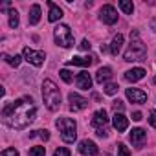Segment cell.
Listing matches in <instances>:
<instances>
[{"instance_id":"6da1fadb","label":"cell","mask_w":156,"mask_h":156,"mask_svg":"<svg viewBox=\"0 0 156 156\" xmlns=\"http://www.w3.org/2000/svg\"><path fill=\"white\" fill-rule=\"evenodd\" d=\"M35 116H37V108H35L31 98L17 99L13 103H8L2 108L4 123L9 125L11 129H17V130H22V129L30 127L33 123Z\"/></svg>"},{"instance_id":"7a4b0ae2","label":"cell","mask_w":156,"mask_h":156,"mask_svg":"<svg viewBox=\"0 0 156 156\" xmlns=\"http://www.w3.org/2000/svg\"><path fill=\"white\" fill-rule=\"evenodd\" d=\"M42 99H44V105L48 107V110H51V112L59 110V107H61V90L51 79H44V83H42Z\"/></svg>"},{"instance_id":"3957f363","label":"cell","mask_w":156,"mask_h":156,"mask_svg":"<svg viewBox=\"0 0 156 156\" xmlns=\"http://www.w3.org/2000/svg\"><path fill=\"white\" fill-rule=\"evenodd\" d=\"M145 55H147V48H145V44L140 41L138 31H132V33H130V44H129V48L125 50V61H129V62L143 61Z\"/></svg>"},{"instance_id":"277c9868","label":"cell","mask_w":156,"mask_h":156,"mask_svg":"<svg viewBox=\"0 0 156 156\" xmlns=\"http://www.w3.org/2000/svg\"><path fill=\"white\" fill-rule=\"evenodd\" d=\"M59 132H61V138L64 143H73L75 138H77V125L72 118H59L55 121Z\"/></svg>"},{"instance_id":"5b68a950","label":"cell","mask_w":156,"mask_h":156,"mask_svg":"<svg viewBox=\"0 0 156 156\" xmlns=\"http://www.w3.org/2000/svg\"><path fill=\"white\" fill-rule=\"evenodd\" d=\"M53 39H55V42H57L59 46H62V48L73 46V33H72V30H70L66 24H59V26L53 30Z\"/></svg>"},{"instance_id":"8992f818","label":"cell","mask_w":156,"mask_h":156,"mask_svg":"<svg viewBox=\"0 0 156 156\" xmlns=\"http://www.w3.org/2000/svg\"><path fill=\"white\" fill-rule=\"evenodd\" d=\"M22 57H24V61H28V62L33 64V66H42V62H44V59H46L44 51H35V50H31V48H28V46L22 50Z\"/></svg>"},{"instance_id":"52a82bcc","label":"cell","mask_w":156,"mask_h":156,"mask_svg":"<svg viewBox=\"0 0 156 156\" xmlns=\"http://www.w3.org/2000/svg\"><path fill=\"white\" fill-rule=\"evenodd\" d=\"M99 19H101V22H105V24H108V26L116 24V22H118V11H116V8L110 6V4L103 6V8L99 9Z\"/></svg>"},{"instance_id":"ba28073f","label":"cell","mask_w":156,"mask_h":156,"mask_svg":"<svg viewBox=\"0 0 156 156\" xmlns=\"http://www.w3.org/2000/svg\"><path fill=\"white\" fill-rule=\"evenodd\" d=\"M68 101H70V110H73V112L85 110V108L88 107V99H85L83 96L75 94V92H72V94L68 96Z\"/></svg>"},{"instance_id":"9c48e42d","label":"cell","mask_w":156,"mask_h":156,"mask_svg":"<svg viewBox=\"0 0 156 156\" xmlns=\"http://www.w3.org/2000/svg\"><path fill=\"white\" fill-rule=\"evenodd\" d=\"M79 152L83 154V156H98L99 154V149H98V145L92 141V140H83V141H79Z\"/></svg>"},{"instance_id":"30bf717a","label":"cell","mask_w":156,"mask_h":156,"mask_svg":"<svg viewBox=\"0 0 156 156\" xmlns=\"http://www.w3.org/2000/svg\"><path fill=\"white\" fill-rule=\"evenodd\" d=\"M125 96H127L129 101H132V103H136V105H143V103L147 101V94H145L143 90H140V88H127Z\"/></svg>"},{"instance_id":"8fae6325","label":"cell","mask_w":156,"mask_h":156,"mask_svg":"<svg viewBox=\"0 0 156 156\" xmlns=\"http://www.w3.org/2000/svg\"><path fill=\"white\" fill-rule=\"evenodd\" d=\"M129 138H130V143L134 145V149H141L143 143H145V140H147V134H145L143 129H132V132L129 134Z\"/></svg>"},{"instance_id":"7c38bea8","label":"cell","mask_w":156,"mask_h":156,"mask_svg":"<svg viewBox=\"0 0 156 156\" xmlns=\"http://www.w3.org/2000/svg\"><path fill=\"white\" fill-rule=\"evenodd\" d=\"M108 125V116H107V110L101 108L98 112H94V118H92V127L98 130V129H105Z\"/></svg>"},{"instance_id":"4fadbf2b","label":"cell","mask_w":156,"mask_h":156,"mask_svg":"<svg viewBox=\"0 0 156 156\" xmlns=\"http://www.w3.org/2000/svg\"><path fill=\"white\" fill-rule=\"evenodd\" d=\"M112 125H114V129L118 132H125L127 127H129V118L125 114H121V112H116L114 118H112Z\"/></svg>"},{"instance_id":"5bb4252c","label":"cell","mask_w":156,"mask_h":156,"mask_svg":"<svg viewBox=\"0 0 156 156\" xmlns=\"http://www.w3.org/2000/svg\"><path fill=\"white\" fill-rule=\"evenodd\" d=\"M75 83H77V87H79L81 90H90L92 88V77H90V73L88 72H79L77 73V79H75Z\"/></svg>"},{"instance_id":"9a60e30c","label":"cell","mask_w":156,"mask_h":156,"mask_svg":"<svg viewBox=\"0 0 156 156\" xmlns=\"http://www.w3.org/2000/svg\"><path fill=\"white\" fill-rule=\"evenodd\" d=\"M145 73H147V72H145L143 68H132V70H127V72H125V79H127L129 83H136V81L143 79Z\"/></svg>"},{"instance_id":"2e32d148","label":"cell","mask_w":156,"mask_h":156,"mask_svg":"<svg viewBox=\"0 0 156 156\" xmlns=\"http://www.w3.org/2000/svg\"><path fill=\"white\" fill-rule=\"evenodd\" d=\"M110 77H112V68L103 66V68H99V70H98V73H96V83L103 85V83H107V81L110 79Z\"/></svg>"},{"instance_id":"e0dca14e","label":"cell","mask_w":156,"mask_h":156,"mask_svg":"<svg viewBox=\"0 0 156 156\" xmlns=\"http://www.w3.org/2000/svg\"><path fill=\"white\" fill-rule=\"evenodd\" d=\"M92 62H94V57L88 55V57H72L66 64L68 66H83L85 68V66H90Z\"/></svg>"},{"instance_id":"ac0fdd59","label":"cell","mask_w":156,"mask_h":156,"mask_svg":"<svg viewBox=\"0 0 156 156\" xmlns=\"http://www.w3.org/2000/svg\"><path fill=\"white\" fill-rule=\"evenodd\" d=\"M48 8H50L48 20H50V22H57V20L62 17V11H61V8H59L57 4H53V2H48Z\"/></svg>"},{"instance_id":"d6986e66","label":"cell","mask_w":156,"mask_h":156,"mask_svg":"<svg viewBox=\"0 0 156 156\" xmlns=\"http://www.w3.org/2000/svg\"><path fill=\"white\" fill-rule=\"evenodd\" d=\"M28 20H30L31 26L39 24V20H41V6H39V4H33V6H31L30 15H28Z\"/></svg>"},{"instance_id":"ffe728a7","label":"cell","mask_w":156,"mask_h":156,"mask_svg":"<svg viewBox=\"0 0 156 156\" xmlns=\"http://www.w3.org/2000/svg\"><path fill=\"white\" fill-rule=\"evenodd\" d=\"M121 46H123V35L118 33L114 39H112V44H110V53L112 55H118L121 51Z\"/></svg>"},{"instance_id":"44dd1931","label":"cell","mask_w":156,"mask_h":156,"mask_svg":"<svg viewBox=\"0 0 156 156\" xmlns=\"http://www.w3.org/2000/svg\"><path fill=\"white\" fill-rule=\"evenodd\" d=\"M118 6L121 8V11H123L125 15H132V11H134V4L130 2V0H119Z\"/></svg>"},{"instance_id":"7402d4cb","label":"cell","mask_w":156,"mask_h":156,"mask_svg":"<svg viewBox=\"0 0 156 156\" xmlns=\"http://www.w3.org/2000/svg\"><path fill=\"white\" fill-rule=\"evenodd\" d=\"M9 28H19V13H17V9H9Z\"/></svg>"},{"instance_id":"603a6c76","label":"cell","mask_w":156,"mask_h":156,"mask_svg":"<svg viewBox=\"0 0 156 156\" xmlns=\"http://www.w3.org/2000/svg\"><path fill=\"white\" fill-rule=\"evenodd\" d=\"M4 61L8 62V64H11V66H20V61H22V57L20 55H4Z\"/></svg>"},{"instance_id":"cb8c5ba5","label":"cell","mask_w":156,"mask_h":156,"mask_svg":"<svg viewBox=\"0 0 156 156\" xmlns=\"http://www.w3.org/2000/svg\"><path fill=\"white\" fill-rule=\"evenodd\" d=\"M103 92H105L107 96H114V94H118V85H114V83H107V85L103 87Z\"/></svg>"},{"instance_id":"d4e9b609","label":"cell","mask_w":156,"mask_h":156,"mask_svg":"<svg viewBox=\"0 0 156 156\" xmlns=\"http://www.w3.org/2000/svg\"><path fill=\"white\" fill-rule=\"evenodd\" d=\"M59 75H61V79H62L64 83H72V79H73L72 72H70V70H66V68H62V70L59 72Z\"/></svg>"},{"instance_id":"484cf974","label":"cell","mask_w":156,"mask_h":156,"mask_svg":"<svg viewBox=\"0 0 156 156\" xmlns=\"http://www.w3.org/2000/svg\"><path fill=\"white\" fill-rule=\"evenodd\" d=\"M46 154V149L44 147H31L28 151V156H44Z\"/></svg>"},{"instance_id":"4316f807","label":"cell","mask_w":156,"mask_h":156,"mask_svg":"<svg viewBox=\"0 0 156 156\" xmlns=\"http://www.w3.org/2000/svg\"><path fill=\"white\" fill-rule=\"evenodd\" d=\"M118 156H130V151L125 143H119L118 145Z\"/></svg>"},{"instance_id":"83f0119b","label":"cell","mask_w":156,"mask_h":156,"mask_svg":"<svg viewBox=\"0 0 156 156\" xmlns=\"http://www.w3.org/2000/svg\"><path fill=\"white\" fill-rule=\"evenodd\" d=\"M0 156H20V154H19L17 149H9V147H8V149L2 151V154H0Z\"/></svg>"},{"instance_id":"f1b7e54d","label":"cell","mask_w":156,"mask_h":156,"mask_svg":"<svg viewBox=\"0 0 156 156\" xmlns=\"http://www.w3.org/2000/svg\"><path fill=\"white\" fill-rule=\"evenodd\" d=\"M53 156H70V149H66V147H59V149L53 152Z\"/></svg>"},{"instance_id":"f546056e","label":"cell","mask_w":156,"mask_h":156,"mask_svg":"<svg viewBox=\"0 0 156 156\" xmlns=\"http://www.w3.org/2000/svg\"><path fill=\"white\" fill-rule=\"evenodd\" d=\"M112 107H114V110L116 112H123V108H125V105L119 101V99H116V101H112Z\"/></svg>"},{"instance_id":"4dcf8cb0","label":"cell","mask_w":156,"mask_h":156,"mask_svg":"<svg viewBox=\"0 0 156 156\" xmlns=\"http://www.w3.org/2000/svg\"><path fill=\"white\" fill-rule=\"evenodd\" d=\"M149 123H151V127L156 129V110H151L149 112Z\"/></svg>"},{"instance_id":"1f68e13d","label":"cell","mask_w":156,"mask_h":156,"mask_svg":"<svg viewBox=\"0 0 156 156\" xmlns=\"http://www.w3.org/2000/svg\"><path fill=\"white\" fill-rule=\"evenodd\" d=\"M90 46H92V44L88 42V39H83V41H81V44H79V48H81V50H85V51H88V50H90Z\"/></svg>"},{"instance_id":"d6a6232c","label":"cell","mask_w":156,"mask_h":156,"mask_svg":"<svg viewBox=\"0 0 156 156\" xmlns=\"http://www.w3.org/2000/svg\"><path fill=\"white\" fill-rule=\"evenodd\" d=\"M96 134H98L99 138H107V136H108V129H107V127H105V129H98Z\"/></svg>"},{"instance_id":"836d02e7","label":"cell","mask_w":156,"mask_h":156,"mask_svg":"<svg viewBox=\"0 0 156 156\" xmlns=\"http://www.w3.org/2000/svg\"><path fill=\"white\" fill-rule=\"evenodd\" d=\"M37 132H39V136H41L44 141H46V140H50V132H48V130H37Z\"/></svg>"},{"instance_id":"e575fe53","label":"cell","mask_w":156,"mask_h":156,"mask_svg":"<svg viewBox=\"0 0 156 156\" xmlns=\"http://www.w3.org/2000/svg\"><path fill=\"white\" fill-rule=\"evenodd\" d=\"M141 118H143V116H141V112H134V114H132V119H134V121H140Z\"/></svg>"},{"instance_id":"d590c367","label":"cell","mask_w":156,"mask_h":156,"mask_svg":"<svg viewBox=\"0 0 156 156\" xmlns=\"http://www.w3.org/2000/svg\"><path fill=\"white\" fill-rule=\"evenodd\" d=\"M152 28H154V30H156V19H154V20H152Z\"/></svg>"},{"instance_id":"8d00e7d4","label":"cell","mask_w":156,"mask_h":156,"mask_svg":"<svg viewBox=\"0 0 156 156\" xmlns=\"http://www.w3.org/2000/svg\"><path fill=\"white\" fill-rule=\"evenodd\" d=\"M152 81H154V85H156V75H154V79H152Z\"/></svg>"}]
</instances>
